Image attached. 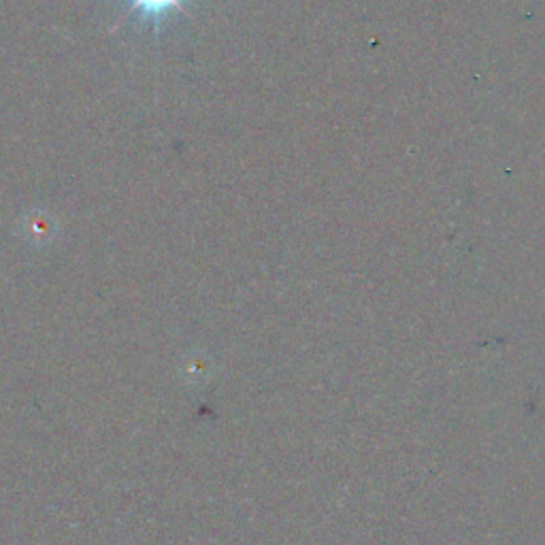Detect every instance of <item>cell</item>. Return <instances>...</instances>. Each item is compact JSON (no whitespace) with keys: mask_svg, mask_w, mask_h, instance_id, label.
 Masks as SVG:
<instances>
[{"mask_svg":"<svg viewBox=\"0 0 545 545\" xmlns=\"http://www.w3.org/2000/svg\"><path fill=\"white\" fill-rule=\"evenodd\" d=\"M135 3V7H141V11L145 13H160V11H167L171 7H175L179 0H132Z\"/></svg>","mask_w":545,"mask_h":545,"instance_id":"cell-1","label":"cell"}]
</instances>
